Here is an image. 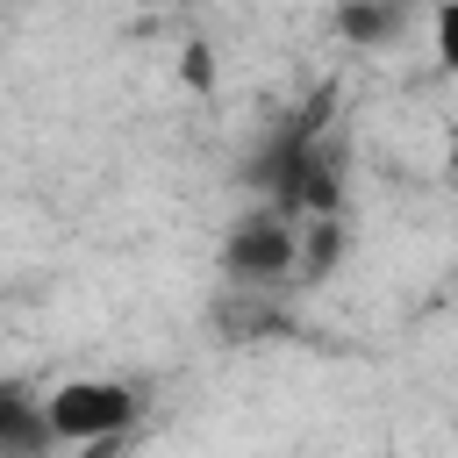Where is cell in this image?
<instances>
[{"instance_id":"cell-1","label":"cell","mask_w":458,"mask_h":458,"mask_svg":"<svg viewBox=\"0 0 458 458\" xmlns=\"http://www.w3.org/2000/svg\"><path fill=\"white\" fill-rule=\"evenodd\" d=\"M222 272L243 286H272V279H301V222H286L279 208L243 215L222 236Z\"/></svg>"},{"instance_id":"cell-2","label":"cell","mask_w":458,"mask_h":458,"mask_svg":"<svg viewBox=\"0 0 458 458\" xmlns=\"http://www.w3.org/2000/svg\"><path fill=\"white\" fill-rule=\"evenodd\" d=\"M129 422H136V386H122V379H64V386H50L57 444H107V437H129Z\"/></svg>"},{"instance_id":"cell-3","label":"cell","mask_w":458,"mask_h":458,"mask_svg":"<svg viewBox=\"0 0 458 458\" xmlns=\"http://www.w3.org/2000/svg\"><path fill=\"white\" fill-rule=\"evenodd\" d=\"M57 429H50V394H29V379L0 386V458H50Z\"/></svg>"},{"instance_id":"cell-4","label":"cell","mask_w":458,"mask_h":458,"mask_svg":"<svg viewBox=\"0 0 458 458\" xmlns=\"http://www.w3.org/2000/svg\"><path fill=\"white\" fill-rule=\"evenodd\" d=\"M401 29V7H336V36L344 43H386Z\"/></svg>"},{"instance_id":"cell-5","label":"cell","mask_w":458,"mask_h":458,"mask_svg":"<svg viewBox=\"0 0 458 458\" xmlns=\"http://www.w3.org/2000/svg\"><path fill=\"white\" fill-rule=\"evenodd\" d=\"M344 250V229L336 222H301V279H322Z\"/></svg>"},{"instance_id":"cell-6","label":"cell","mask_w":458,"mask_h":458,"mask_svg":"<svg viewBox=\"0 0 458 458\" xmlns=\"http://www.w3.org/2000/svg\"><path fill=\"white\" fill-rule=\"evenodd\" d=\"M437 57L458 72V7H444V14H437Z\"/></svg>"},{"instance_id":"cell-7","label":"cell","mask_w":458,"mask_h":458,"mask_svg":"<svg viewBox=\"0 0 458 458\" xmlns=\"http://www.w3.org/2000/svg\"><path fill=\"white\" fill-rule=\"evenodd\" d=\"M86 458H122V437H107V444H86Z\"/></svg>"},{"instance_id":"cell-8","label":"cell","mask_w":458,"mask_h":458,"mask_svg":"<svg viewBox=\"0 0 458 458\" xmlns=\"http://www.w3.org/2000/svg\"><path fill=\"white\" fill-rule=\"evenodd\" d=\"M451 172H458V143H451Z\"/></svg>"}]
</instances>
